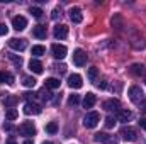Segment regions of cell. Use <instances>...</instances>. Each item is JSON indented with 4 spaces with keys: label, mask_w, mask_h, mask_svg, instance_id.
Listing matches in <instances>:
<instances>
[{
    "label": "cell",
    "mask_w": 146,
    "mask_h": 144,
    "mask_svg": "<svg viewBox=\"0 0 146 144\" xmlns=\"http://www.w3.org/2000/svg\"><path fill=\"white\" fill-rule=\"evenodd\" d=\"M119 136H121L124 141H129V143H133V141H136V139H138V132H136V129H134V127H131V126H124V127L121 129Z\"/></svg>",
    "instance_id": "6da1fadb"
},
{
    "label": "cell",
    "mask_w": 146,
    "mask_h": 144,
    "mask_svg": "<svg viewBox=\"0 0 146 144\" xmlns=\"http://www.w3.org/2000/svg\"><path fill=\"white\" fill-rule=\"evenodd\" d=\"M99 120H100V115H99L97 112H88V114L83 117V126H85L87 129H94V127H97Z\"/></svg>",
    "instance_id": "7a4b0ae2"
},
{
    "label": "cell",
    "mask_w": 146,
    "mask_h": 144,
    "mask_svg": "<svg viewBox=\"0 0 146 144\" xmlns=\"http://www.w3.org/2000/svg\"><path fill=\"white\" fill-rule=\"evenodd\" d=\"M127 95H129V100L134 102V104H141L143 98H145V97H143L145 93H143V90H141L139 87H131L129 92H127Z\"/></svg>",
    "instance_id": "3957f363"
},
{
    "label": "cell",
    "mask_w": 146,
    "mask_h": 144,
    "mask_svg": "<svg viewBox=\"0 0 146 144\" xmlns=\"http://www.w3.org/2000/svg\"><path fill=\"white\" fill-rule=\"evenodd\" d=\"M19 132H21V136H26V137L36 136V126L33 122H22L19 126Z\"/></svg>",
    "instance_id": "277c9868"
},
{
    "label": "cell",
    "mask_w": 146,
    "mask_h": 144,
    "mask_svg": "<svg viewBox=\"0 0 146 144\" xmlns=\"http://www.w3.org/2000/svg\"><path fill=\"white\" fill-rule=\"evenodd\" d=\"M9 48L14 49V51H24V49L27 48V41H26V39L12 37V39H9Z\"/></svg>",
    "instance_id": "5b68a950"
},
{
    "label": "cell",
    "mask_w": 146,
    "mask_h": 144,
    "mask_svg": "<svg viewBox=\"0 0 146 144\" xmlns=\"http://www.w3.org/2000/svg\"><path fill=\"white\" fill-rule=\"evenodd\" d=\"M51 53H53V56H54L56 59H65L68 49H66V46H63V44H53V46H51Z\"/></svg>",
    "instance_id": "8992f818"
},
{
    "label": "cell",
    "mask_w": 146,
    "mask_h": 144,
    "mask_svg": "<svg viewBox=\"0 0 146 144\" xmlns=\"http://www.w3.org/2000/svg\"><path fill=\"white\" fill-rule=\"evenodd\" d=\"M73 63L76 65V66H83L85 63H87V53L83 51V49H75L73 51Z\"/></svg>",
    "instance_id": "52a82bcc"
},
{
    "label": "cell",
    "mask_w": 146,
    "mask_h": 144,
    "mask_svg": "<svg viewBox=\"0 0 146 144\" xmlns=\"http://www.w3.org/2000/svg\"><path fill=\"white\" fill-rule=\"evenodd\" d=\"M12 27H14L15 31H24V29L27 27V19L22 17V15H15V17L12 19Z\"/></svg>",
    "instance_id": "ba28073f"
},
{
    "label": "cell",
    "mask_w": 146,
    "mask_h": 144,
    "mask_svg": "<svg viewBox=\"0 0 146 144\" xmlns=\"http://www.w3.org/2000/svg\"><path fill=\"white\" fill-rule=\"evenodd\" d=\"M68 87H70V88H75V90L82 88V87H83L82 76H80V75H76V73L70 75V76H68Z\"/></svg>",
    "instance_id": "9c48e42d"
},
{
    "label": "cell",
    "mask_w": 146,
    "mask_h": 144,
    "mask_svg": "<svg viewBox=\"0 0 146 144\" xmlns=\"http://www.w3.org/2000/svg\"><path fill=\"white\" fill-rule=\"evenodd\" d=\"M24 114L26 115H37V114H41V107L34 102H27L24 105Z\"/></svg>",
    "instance_id": "30bf717a"
},
{
    "label": "cell",
    "mask_w": 146,
    "mask_h": 144,
    "mask_svg": "<svg viewBox=\"0 0 146 144\" xmlns=\"http://www.w3.org/2000/svg\"><path fill=\"white\" fill-rule=\"evenodd\" d=\"M104 108L109 110V112H119L121 110V104H119L117 98H109V100L104 102Z\"/></svg>",
    "instance_id": "8fae6325"
},
{
    "label": "cell",
    "mask_w": 146,
    "mask_h": 144,
    "mask_svg": "<svg viewBox=\"0 0 146 144\" xmlns=\"http://www.w3.org/2000/svg\"><path fill=\"white\" fill-rule=\"evenodd\" d=\"M53 34H54L56 39H65V37L68 36V27H66L65 24H58V26L54 27Z\"/></svg>",
    "instance_id": "7c38bea8"
},
{
    "label": "cell",
    "mask_w": 146,
    "mask_h": 144,
    "mask_svg": "<svg viewBox=\"0 0 146 144\" xmlns=\"http://www.w3.org/2000/svg\"><path fill=\"white\" fill-rule=\"evenodd\" d=\"M70 19H72V22H75V24H80V22L83 20L82 10H80L78 7H72V9H70Z\"/></svg>",
    "instance_id": "4fadbf2b"
},
{
    "label": "cell",
    "mask_w": 146,
    "mask_h": 144,
    "mask_svg": "<svg viewBox=\"0 0 146 144\" xmlns=\"http://www.w3.org/2000/svg\"><path fill=\"white\" fill-rule=\"evenodd\" d=\"M95 102H97V97L92 93V92H88L87 95H85V98H83V107L85 108H92L95 105Z\"/></svg>",
    "instance_id": "5bb4252c"
},
{
    "label": "cell",
    "mask_w": 146,
    "mask_h": 144,
    "mask_svg": "<svg viewBox=\"0 0 146 144\" xmlns=\"http://www.w3.org/2000/svg\"><path fill=\"white\" fill-rule=\"evenodd\" d=\"M129 73L134 75V76H141V75L145 73V66H143L141 63H133V65L129 66Z\"/></svg>",
    "instance_id": "9a60e30c"
},
{
    "label": "cell",
    "mask_w": 146,
    "mask_h": 144,
    "mask_svg": "<svg viewBox=\"0 0 146 144\" xmlns=\"http://www.w3.org/2000/svg\"><path fill=\"white\" fill-rule=\"evenodd\" d=\"M29 70L33 73H37V75L42 73V63H41L39 59H31V61H29Z\"/></svg>",
    "instance_id": "2e32d148"
},
{
    "label": "cell",
    "mask_w": 146,
    "mask_h": 144,
    "mask_svg": "<svg viewBox=\"0 0 146 144\" xmlns=\"http://www.w3.org/2000/svg\"><path fill=\"white\" fill-rule=\"evenodd\" d=\"M33 36L37 39H44L46 37V26H36L33 29Z\"/></svg>",
    "instance_id": "e0dca14e"
},
{
    "label": "cell",
    "mask_w": 146,
    "mask_h": 144,
    "mask_svg": "<svg viewBox=\"0 0 146 144\" xmlns=\"http://www.w3.org/2000/svg\"><path fill=\"white\" fill-rule=\"evenodd\" d=\"M2 102H3V105H5V107L14 108V105H15V104L19 102V98H17L15 95H7V97H5V98L2 100Z\"/></svg>",
    "instance_id": "ac0fdd59"
},
{
    "label": "cell",
    "mask_w": 146,
    "mask_h": 144,
    "mask_svg": "<svg viewBox=\"0 0 146 144\" xmlns=\"http://www.w3.org/2000/svg\"><path fill=\"white\" fill-rule=\"evenodd\" d=\"M0 83H7V85H14V76L7 71H0Z\"/></svg>",
    "instance_id": "d6986e66"
},
{
    "label": "cell",
    "mask_w": 146,
    "mask_h": 144,
    "mask_svg": "<svg viewBox=\"0 0 146 144\" xmlns=\"http://www.w3.org/2000/svg\"><path fill=\"white\" fill-rule=\"evenodd\" d=\"M60 85H61V81L58 80V78H48L46 80V88H51V90H54V88H60Z\"/></svg>",
    "instance_id": "ffe728a7"
},
{
    "label": "cell",
    "mask_w": 146,
    "mask_h": 144,
    "mask_svg": "<svg viewBox=\"0 0 146 144\" xmlns=\"http://www.w3.org/2000/svg\"><path fill=\"white\" fill-rule=\"evenodd\" d=\"M131 117H133V114L129 110H119L117 112V119L121 122H127V120H131Z\"/></svg>",
    "instance_id": "44dd1931"
},
{
    "label": "cell",
    "mask_w": 146,
    "mask_h": 144,
    "mask_svg": "<svg viewBox=\"0 0 146 144\" xmlns=\"http://www.w3.org/2000/svg\"><path fill=\"white\" fill-rule=\"evenodd\" d=\"M22 85L27 87V88H34V87H36V80H34L33 76H24V78H22Z\"/></svg>",
    "instance_id": "7402d4cb"
},
{
    "label": "cell",
    "mask_w": 146,
    "mask_h": 144,
    "mask_svg": "<svg viewBox=\"0 0 146 144\" xmlns=\"http://www.w3.org/2000/svg\"><path fill=\"white\" fill-rule=\"evenodd\" d=\"M46 53V49H44V46H33V49H31V54L33 56H42Z\"/></svg>",
    "instance_id": "603a6c76"
},
{
    "label": "cell",
    "mask_w": 146,
    "mask_h": 144,
    "mask_svg": "<svg viewBox=\"0 0 146 144\" xmlns=\"http://www.w3.org/2000/svg\"><path fill=\"white\" fill-rule=\"evenodd\" d=\"M46 132L48 134H56L58 132V124L56 122H48L46 124Z\"/></svg>",
    "instance_id": "cb8c5ba5"
},
{
    "label": "cell",
    "mask_w": 146,
    "mask_h": 144,
    "mask_svg": "<svg viewBox=\"0 0 146 144\" xmlns=\"http://www.w3.org/2000/svg\"><path fill=\"white\" fill-rule=\"evenodd\" d=\"M5 117H7L9 120H15V119L19 117V112H17L15 108H9V110L5 112Z\"/></svg>",
    "instance_id": "d4e9b609"
},
{
    "label": "cell",
    "mask_w": 146,
    "mask_h": 144,
    "mask_svg": "<svg viewBox=\"0 0 146 144\" xmlns=\"http://www.w3.org/2000/svg\"><path fill=\"white\" fill-rule=\"evenodd\" d=\"M9 59H10L17 68H19V66H22V58H21V56H17V54H9Z\"/></svg>",
    "instance_id": "484cf974"
},
{
    "label": "cell",
    "mask_w": 146,
    "mask_h": 144,
    "mask_svg": "<svg viewBox=\"0 0 146 144\" xmlns=\"http://www.w3.org/2000/svg\"><path fill=\"white\" fill-rule=\"evenodd\" d=\"M87 75H88V80H90V81H95L97 76H99V70H97L95 66H94V68H88V73H87Z\"/></svg>",
    "instance_id": "4316f807"
},
{
    "label": "cell",
    "mask_w": 146,
    "mask_h": 144,
    "mask_svg": "<svg viewBox=\"0 0 146 144\" xmlns=\"http://www.w3.org/2000/svg\"><path fill=\"white\" fill-rule=\"evenodd\" d=\"M112 26H114L115 29H121V27H122V19H121V15H119V14L112 17Z\"/></svg>",
    "instance_id": "83f0119b"
},
{
    "label": "cell",
    "mask_w": 146,
    "mask_h": 144,
    "mask_svg": "<svg viewBox=\"0 0 146 144\" xmlns=\"http://www.w3.org/2000/svg\"><path fill=\"white\" fill-rule=\"evenodd\" d=\"M107 137H109V134H106V132H99V134H95L94 141H95V143H106Z\"/></svg>",
    "instance_id": "f1b7e54d"
},
{
    "label": "cell",
    "mask_w": 146,
    "mask_h": 144,
    "mask_svg": "<svg viewBox=\"0 0 146 144\" xmlns=\"http://www.w3.org/2000/svg\"><path fill=\"white\" fill-rule=\"evenodd\" d=\"M78 102H80V97L78 95H70L68 97V107H75V105H78Z\"/></svg>",
    "instance_id": "f546056e"
},
{
    "label": "cell",
    "mask_w": 146,
    "mask_h": 144,
    "mask_svg": "<svg viewBox=\"0 0 146 144\" xmlns=\"http://www.w3.org/2000/svg\"><path fill=\"white\" fill-rule=\"evenodd\" d=\"M29 12H31V14H33L36 19H39V17L42 15V10H41L39 7H31V9H29Z\"/></svg>",
    "instance_id": "4dcf8cb0"
},
{
    "label": "cell",
    "mask_w": 146,
    "mask_h": 144,
    "mask_svg": "<svg viewBox=\"0 0 146 144\" xmlns=\"http://www.w3.org/2000/svg\"><path fill=\"white\" fill-rule=\"evenodd\" d=\"M39 95H41V98H42V100H51V93L46 90V87L41 90V93H39Z\"/></svg>",
    "instance_id": "1f68e13d"
},
{
    "label": "cell",
    "mask_w": 146,
    "mask_h": 144,
    "mask_svg": "<svg viewBox=\"0 0 146 144\" xmlns=\"http://www.w3.org/2000/svg\"><path fill=\"white\" fill-rule=\"evenodd\" d=\"M114 126H115V119H114V117H107V119H106V127H107V129H112V127H114Z\"/></svg>",
    "instance_id": "d6a6232c"
},
{
    "label": "cell",
    "mask_w": 146,
    "mask_h": 144,
    "mask_svg": "<svg viewBox=\"0 0 146 144\" xmlns=\"http://www.w3.org/2000/svg\"><path fill=\"white\" fill-rule=\"evenodd\" d=\"M7 32H9V27L0 22V36H7Z\"/></svg>",
    "instance_id": "836d02e7"
},
{
    "label": "cell",
    "mask_w": 146,
    "mask_h": 144,
    "mask_svg": "<svg viewBox=\"0 0 146 144\" xmlns=\"http://www.w3.org/2000/svg\"><path fill=\"white\" fill-rule=\"evenodd\" d=\"M106 144H119V139H117V137H114V136H109V137H107V141H106Z\"/></svg>",
    "instance_id": "e575fe53"
},
{
    "label": "cell",
    "mask_w": 146,
    "mask_h": 144,
    "mask_svg": "<svg viewBox=\"0 0 146 144\" xmlns=\"http://www.w3.org/2000/svg\"><path fill=\"white\" fill-rule=\"evenodd\" d=\"M54 70H58L60 73H65V71H66V66L61 63V65H56V66H54Z\"/></svg>",
    "instance_id": "d590c367"
},
{
    "label": "cell",
    "mask_w": 146,
    "mask_h": 144,
    "mask_svg": "<svg viewBox=\"0 0 146 144\" xmlns=\"http://www.w3.org/2000/svg\"><path fill=\"white\" fill-rule=\"evenodd\" d=\"M24 98L31 100V98H34V93H31V92H26V93H24Z\"/></svg>",
    "instance_id": "8d00e7d4"
},
{
    "label": "cell",
    "mask_w": 146,
    "mask_h": 144,
    "mask_svg": "<svg viewBox=\"0 0 146 144\" xmlns=\"http://www.w3.org/2000/svg\"><path fill=\"white\" fill-rule=\"evenodd\" d=\"M51 19H58V9H54V10L51 12Z\"/></svg>",
    "instance_id": "74e56055"
},
{
    "label": "cell",
    "mask_w": 146,
    "mask_h": 144,
    "mask_svg": "<svg viewBox=\"0 0 146 144\" xmlns=\"http://www.w3.org/2000/svg\"><path fill=\"white\" fill-rule=\"evenodd\" d=\"M12 129H14L12 124H5V126H3V131H12Z\"/></svg>",
    "instance_id": "f35d334b"
},
{
    "label": "cell",
    "mask_w": 146,
    "mask_h": 144,
    "mask_svg": "<svg viewBox=\"0 0 146 144\" xmlns=\"http://www.w3.org/2000/svg\"><path fill=\"white\" fill-rule=\"evenodd\" d=\"M139 126H141L143 129H146V119H141V120H139Z\"/></svg>",
    "instance_id": "ab89813d"
},
{
    "label": "cell",
    "mask_w": 146,
    "mask_h": 144,
    "mask_svg": "<svg viewBox=\"0 0 146 144\" xmlns=\"http://www.w3.org/2000/svg\"><path fill=\"white\" fill-rule=\"evenodd\" d=\"M97 85H99L100 88H107V83H106V81H100V83H97Z\"/></svg>",
    "instance_id": "60d3db41"
},
{
    "label": "cell",
    "mask_w": 146,
    "mask_h": 144,
    "mask_svg": "<svg viewBox=\"0 0 146 144\" xmlns=\"http://www.w3.org/2000/svg\"><path fill=\"white\" fill-rule=\"evenodd\" d=\"M141 108H145V110H146V100H143V102H141Z\"/></svg>",
    "instance_id": "b9f144b4"
},
{
    "label": "cell",
    "mask_w": 146,
    "mask_h": 144,
    "mask_svg": "<svg viewBox=\"0 0 146 144\" xmlns=\"http://www.w3.org/2000/svg\"><path fill=\"white\" fill-rule=\"evenodd\" d=\"M24 144H33V141H31V139H26V141H24Z\"/></svg>",
    "instance_id": "7bdbcfd3"
},
{
    "label": "cell",
    "mask_w": 146,
    "mask_h": 144,
    "mask_svg": "<svg viewBox=\"0 0 146 144\" xmlns=\"http://www.w3.org/2000/svg\"><path fill=\"white\" fill-rule=\"evenodd\" d=\"M7 144H17V143H14V141H9V143H7Z\"/></svg>",
    "instance_id": "ee69618b"
},
{
    "label": "cell",
    "mask_w": 146,
    "mask_h": 144,
    "mask_svg": "<svg viewBox=\"0 0 146 144\" xmlns=\"http://www.w3.org/2000/svg\"><path fill=\"white\" fill-rule=\"evenodd\" d=\"M42 144H53V143H49V141H46V143H42Z\"/></svg>",
    "instance_id": "f6af8a7d"
}]
</instances>
